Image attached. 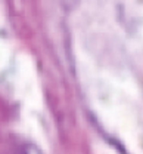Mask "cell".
I'll use <instances>...</instances> for the list:
<instances>
[]
</instances>
